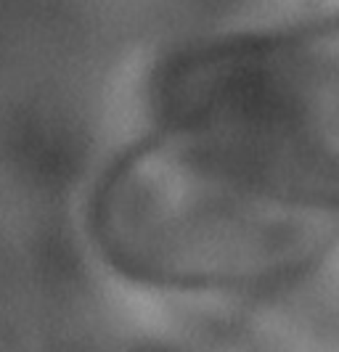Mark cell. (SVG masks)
Here are the masks:
<instances>
[{
	"instance_id": "6da1fadb",
	"label": "cell",
	"mask_w": 339,
	"mask_h": 352,
	"mask_svg": "<svg viewBox=\"0 0 339 352\" xmlns=\"http://www.w3.org/2000/svg\"><path fill=\"white\" fill-rule=\"evenodd\" d=\"M160 138L236 188L339 217V21L231 37L160 80Z\"/></svg>"
},
{
	"instance_id": "7a4b0ae2",
	"label": "cell",
	"mask_w": 339,
	"mask_h": 352,
	"mask_svg": "<svg viewBox=\"0 0 339 352\" xmlns=\"http://www.w3.org/2000/svg\"><path fill=\"white\" fill-rule=\"evenodd\" d=\"M96 233L122 273L180 289H260L300 276L331 226L270 207L151 138L107 183Z\"/></svg>"
}]
</instances>
